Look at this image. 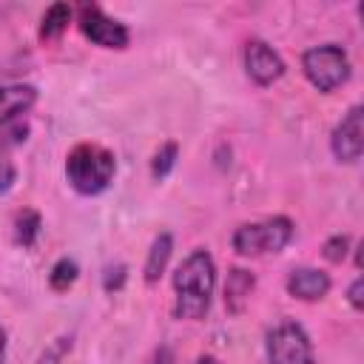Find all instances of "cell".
Wrapping results in <instances>:
<instances>
[{
	"label": "cell",
	"mask_w": 364,
	"mask_h": 364,
	"mask_svg": "<svg viewBox=\"0 0 364 364\" xmlns=\"http://www.w3.org/2000/svg\"><path fill=\"white\" fill-rule=\"evenodd\" d=\"M216 287V264L208 250H193L173 273V313L176 318L196 321L210 310V296Z\"/></svg>",
	"instance_id": "1"
},
{
	"label": "cell",
	"mask_w": 364,
	"mask_h": 364,
	"mask_svg": "<svg viewBox=\"0 0 364 364\" xmlns=\"http://www.w3.org/2000/svg\"><path fill=\"white\" fill-rule=\"evenodd\" d=\"M117 173V159L108 148L94 142H80L65 156V179L82 196L102 193Z\"/></svg>",
	"instance_id": "2"
},
{
	"label": "cell",
	"mask_w": 364,
	"mask_h": 364,
	"mask_svg": "<svg viewBox=\"0 0 364 364\" xmlns=\"http://www.w3.org/2000/svg\"><path fill=\"white\" fill-rule=\"evenodd\" d=\"M293 222L287 216H270L264 222H247L239 225L230 236V245L239 256H264V253H279L290 245L293 239Z\"/></svg>",
	"instance_id": "3"
},
{
	"label": "cell",
	"mask_w": 364,
	"mask_h": 364,
	"mask_svg": "<svg viewBox=\"0 0 364 364\" xmlns=\"http://www.w3.org/2000/svg\"><path fill=\"white\" fill-rule=\"evenodd\" d=\"M37 102V88L26 82L0 85V148H11L26 142L28 134V111Z\"/></svg>",
	"instance_id": "4"
},
{
	"label": "cell",
	"mask_w": 364,
	"mask_h": 364,
	"mask_svg": "<svg viewBox=\"0 0 364 364\" xmlns=\"http://www.w3.org/2000/svg\"><path fill=\"white\" fill-rule=\"evenodd\" d=\"M301 71L304 77L310 80L313 88L318 91H336L338 85L347 82L350 77V57L341 46L336 43H321V46H313L301 54Z\"/></svg>",
	"instance_id": "5"
},
{
	"label": "cell",
	"mask_w": 364,
	"mask_h": 364,
	"mask_svg": "<svg viewBox=\"0 0 364 364\" xmlns=\"http://www.w3.org/2000/svg\"><path fill=\"white\" fill-rule=\"evenodd\" d=\"M270 364H313V341L296 321H282L267 333L264 341Z\"/></svg>",
	"instance_id": "6"
},
{
	"label": "cell",
	"mask_w": 364,
	"mask_h": 364,
	"mask_svg": "<svg viewBox=\"0 0 364 364\" xmlns=\"http://www.w3.org/2000/svg\"><path fill=\"white\" fill-rule=\"evenodd\" d=\"M77 23H80V31H82L94 46H100V48H117V51H122V48L131 43L128 26H122V23L114 20V17H108L100 6H88V3L80 6Z\"/></svg>",
	"instance_id": "7"
},
{
	"label": "cell",
	"mask_w": 364,
	"mask_h": 364,
	"mask_svg": "<svg viewBox=\"0 0 364 364\" xmlns=\"http://www.w3.org/2000/svg\"><path fill=\"white\" fill-rule=\"evenodd\" d=\"M330 148L338 162L350 165V162L361 159V151H364V108L361 105H353L338 119V125L333 128V136H330Z\"/></svg>",
	"instance_id": "8"
},
{
	"label": "cell",
	"mask_w": 364,
	"mask_h": 364,
	"mask_svg": "<svg viewBox=\"0 0 364 364\" xmlns=\"http://www.w3.org/2000/svg\"><path fill=\"white\" fill-rule=\"evenodd\" d=\"M245 71L256 85H273L284 74V60L282 54L267 46L264 40H247L245 46Z\"/></svg>",
	"instance_id": "9"
},
{
	"label": "cell",
	"mask_w": 364,
	"mask_h": 364,
	"mask_svg": "<svg viewBox=\"0 0 364 364\" xmlns=\"http://www.w3.org/2000/svg\"><path fill=\"white\" fill-rule=\"evenodd\" d=\"M330 284H333L330 276L324 270H318V267H296V270H290V276L284 282L287 293L293 299H299V301H318V299H324L330 293Z\"/></svg>",
	"instance_id": "10"
},
{
	"label": "cell",
	"mask_w": 364,
	"mask_h": 364,
	"mask_svg": "<svg viewBox=\"0 0 364 364\" xmlns=\"http://www.w3.org/2000/svg\"><path fill=\"white\" fill-rule=\"evenodd\" d=\"M256 287V279L250 270L245 267H230L228 270V279H225V307L228 313L239 316L245 310V304L250 301V293Z\"/></svg>",
	"instance_id": "11"
},
{
	"label": "cell",
	"mask_w": 364,
	"mask_h": 364,
	"mask_svg": "<svg viewBox=\"0 0 364 364\" xmlns=\"http://www.w3.org/2000/svg\"><path fill=\"white\" fill-rule=\"evenodd\" d=\"M171 253H173V236L171 233H159L154 242H151V250H148V259H145V282L148 284H156L171 262Z\"/></svg>",
	"instance_id": "12"
},
{
	"label": "cell",
	"mask_w": 364,
	"mask_h": 364,
	"mask_svg": "<svg viewBox=\"0 0 364 364\" xmlns=\"http://www.w3.org/2000/svg\"><path fill=\"white\" fill-rule=\"evenodd\" d=\"M68 20H71V6L68 3L48 6L46 14H43V20H40V37L43 40H57L68 28Z\"/></svg>",
	"instance_id": "13"
},
{
	"label": "cell",
	"mask_w": 364,
	"mask_h": 364,
	"mask_svg": "<svg viewBox=\"0 0 364 364\" xmlns=\"http://www.w3.org/2000/svg\"><path fill=\"white\" fill-rule=\"evenodd\" d=\"M40 228H43V219L37 210H23L17 213L14 219V242L23 245V247H31L40 236Z\"/></svg>",
	"instance_id": "14"
},
{
	"label": "cell",
	"mask_w": 364,
	"mask_h": 364,
	"mask_svg": "<svg viewBox=\"0 0 364 364\" xmlns=\"http://www.w3.org/2000/svg\"><path fill=\"white\" fill-rule=\"evenodd\" d=\"M77 273H80V267H77V262H74V259H68V256L57 259V262H54V267H51V273H48V284H51V290L65 293V290L77 282Z\"/></svg>",
	"instance_id": "15"
},
{
	"label": "cell",
	"mask_w": 364,
	"mask_h": 364,
	"mask_svg": "<svg viewBox=\"0 0 364 364\" xmlns=\"http://www.w3.org/2000/svg\"><path fill=\"white\" fill-rule=\"evenodd\" d=\"M176 156H179V145H176V142H165V145L154 154V162H151V173H154V179H165V176L173 171Z\"/></svg>",
	"instance_id": "16"
},
{
	"label": "cell",
	"mask_w": 364,
	"mask_h": 364,
	"mask_svg": "<svg viewBox=\"0 0 364 364\" xmlns=\"http://www.w3.org/2000/svg\"><path fill=\"white\" fill-rule=\"evenodd\" d=\"M71 347H74V336H57V338L40 353L37 364H63V358L71 353Z\"/></svg>",
	"instance_id": "17"
},
{
	"label": "cell",
	"mask_w": 364,
	"mask_h": 364,
	"mask_svg": "<svg viewBox=\"0 0 364 364\" xmlns=\"http://www.w3.org/2000/svg\"><path fill=\"white\" fill-rule=\"evenodd\" d=\"M347 250H350V236H344V233L330 236V239L324 242V247H321L324 259L333 262V264H341V262L347 259Z\"/></svg>",
	"instance_id": "18"
},
{
	"label": "cell",
	"mask_w": 364,
	"mask_h": 364,
	"mask_svg": "<svg viewBox=\"0 0 364 364\" xmlns=\"http://www.w3.org/2000/svg\"><path fill=\"white\" fill-rule=\"evenodd\" d=\"M125 279H128V267H125V264H108V267L102 270V287H105L108 293H117V290L125 284Z\"/></svg>",
	"instance_id": "19"
},
{
	"label": "cell",
	"mask_w": 364,
	"mask_h": 364,
	"mask_svg": "<svg viewBox=\"0 0 364 364\" xmlns=\"http://www.w3.org/2000/svg\"><path fill=\"white\" fill-rule=\"evenodd\" d=\"M14 179H17V168H14V162L9 159V151L0 148V193H6V191L14 185Z\"/></svg>",
	"instance_id": "20"
},
{
	"label": "cell",
	"mask_w": 364,
	"mask_h": 364,
	"mask_svg": "<svg viewBox=\"0 0 364 364\" xmlns=\"http://www.w3.org/2000/svg\"><path fill=\"white\" fill-rule=\"evenodd\" d=\"M347 299H350L353 310H361V279H358V276L353 279V284H350V290H347Z\"/></svg>",
	"instance_id": "21"
},
{
	"label": "cell",
	"mask_w": 364,
	"mask_h": 364,
	"mask_svg": "<svg viewBox=\"0 0 364 364\" xmlns=\"http://www.w3.org/2000/svg\"><path fill=\"white\" fill-rule=\"evenodd\" d=\"M6 347H9V341H6V330H3V324H0V364H6Z\"/></svg>",
	"instance_id": "22"
},
{
	"label": "cell",
	"mask_w": 364,
	"mask_h": 364,
	"mask_svg": "<svg viewBox=\"0 0 364 364\" xmlns=\"http://www.w3.org/2000/svg\"><path fill=\"white\" fill-rule=\"evenodd\" d=\"M196 364H219V358H213V355H199Z\"/></svg>",
	"instance_id": "23"
}]
</instances>
